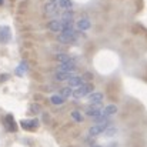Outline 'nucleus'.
I'll use <instances>...</instances> for the list:
<instances>
[{
  "label": "nucleus",
  "mask_w": 147,
  "mask_h": 147,
  "mask_svg": "<svg viewBox=\"0 0 147 147\" xmlns=\"http://www.w3.org/2000/svg\"><path fill=\"white\" fill-rule=\"evenodd\" d=\"M92 93H93V84L84 83L83 86H80V87H77L76 90H73V97L82 98V97H84V96L92 94Z\"/></svg>",
  "instance_id": "obj_1"
},
{
  "label": "nucleus",
  "mask_w": 147,
  "mask_h": 147,
  "mask_svg": "<svg viewBox=\"0 0 147 147\" xmlns=\"http://www.w3.org/2000/svg\"><path fill=\"white\" fill-rule=\"evenodd\" d=\"M57 40L63 45H69V43H74L77 40V33L76 32H61L57 36Z\"/></svg>",
  "instance_id": "obj_2"
},
{
  "label": "nucleus",
  "mask_w": 147,
  "mask_h": 147,
  "mask_svg": "<svg viewBox=\"0 0 147 147\" xmlns=\"http://www.w3.org/2000/svg\"><path fill=\"white\" fill-rule=\"evenodd\" d=\"M110 126V121H106V123H100V124H94L89 129V136L90 137H96V136H100L101 133L106 131V129Z\"/></svg>",
  "instance_id": "obj_3"
},
{
  "label": "nucleus",
  "mask_w": 147,
  "mask_h": 147,
  "mask_svg": "<svg viewBox=\"0 0 147 147\" xmlns=\"http://www.w3.org/2000/svg\"><path fill=\"white\" fill-rule=\"evenodd\" d=\"M11 40V30L9 26H0V43L7 45Z\"/></svg>",
  "instance_id": "obj_4"
},
{
  "label": "nucleus",
  "mask_w": 147,
  "mask_h": 147,
  "mask_svg": "<svg viewBox=\"0 0 147 147\" xmlns=\"http://www.w3.org/2000/svg\"><path fill=\"white\" fill-rule=\"evenodd\" d=\"M86 114H87L89 117H92V119H96V117H98V116H101V114H103V109H101L100 106H94V104H92V106H89V107H87Z\"/></svg>",
  "instance_id": "obj_5"
},
{
  "label": "nucleus",
  "mask_w": 147,
  "mask_h": 147,
  "mask_svg": "<svg viewBox=\"0 0 147 147\" xmlns=\"http://www.w3.org/2000/svg\"><path fill=\"white\" fill-rule=\"evenodd\" d=\"M76 70V61L71 59L67 63H60L59 64V71H66V73H73Z\"/></svg>",
  "instance_id": "obj_6"
},
{
  "label": "nucleus",
  "mask_w": 147,
  "mask_h": 147,
  "mask_svg": "<svg viewBox=\"0 0 147 147\" xmlns=\"http://www.w3.org/2000/svg\"><path fill=\"white\" fill-rule=\"evenodd\" d=\"M57 9H59L57 1H51V0H50L49 3L45 4V13L49 14V16H56V14H57Z\"/></svg>",
  "instance_id": "obj_7"
},
{
  "label": "nucleus",
  "mask_w": 147,
  "mask_h": 147,
  "mask_svg": "<svg viewBox=\"0 0 147 147\" xmlns=\"http://www.w3.org/2000/svg\"><path fill=\"white\" fill-rule=\"evenodd\" d=\"M76 27H77V30H80V32H86V30H89V29L92 27V23H90L89 19H80V20H77Z\"/></svg>",
  "instance_id": "obj_8"
},
{
  "label": "nucleus",
  "mask_w": 147,
  "mask_h": 147,
  "mask_svg": "<svg viewBox=\"0 0 147 147\" xmlns=\"http://www.w3.org/2000/svg\"><path fill=\"white\" fill-rule=\"evenodd\" d=\"M67 83H69V87H80V86H83L84 84V79L83 77H80V76H73L71 79H69L67 80Z\"/></svg>",
  "instance_id": "obj_9"
},
{
  "label": "nucleus",
  "mask_w": 147,
  "mask_h": 147,
  "mask_svg": "<svg viewBox=\"0 0 147 147\" xmlns=\"http://www.w3.org/2000/svg\"><path fill=\"white\" fill-rule=\"evenodd\" d=\"M89 101L94 106H100V103L103 101V93L100 92H93L92 94H89Z\"/></svg>",
  "instance_id": "obj_10"
},
{
  "label": "nucleus",
  "mask_w": 147,
  "mask_h": 147,
  "mask_svg": "<svg viewBox=\"0 0 147 147\" xmlns=\"http://www.w3.org/2000/svg\"><path fill=\"white\" fill-rule=\"evenodd\" d=\"M22 127L26 129V130H34L37 126H39V121L36 119H32V120H22Z\"/></svg>",
  "instance_id": "obj_11"
},
{
  "label": "nucleus",
  "mask_w": 147,
  "mask_h": 147,
  "mask_svg": "<svg viewBox=\"0 0 147 147\" xmlns=\"http://www.w3.org/2000/svg\"><path fill=\"white\" fill-rule=\"evenodd\" d=\"M47 29L51 32H56V33H61V22L60 20H50L49 24H47Z\"/></svg>",
  "instance_id": "obj_12"
},
{
  "label": "nucleus",
  "mask_w": 147,
  "mask_h": 147,
  "mask_svg": "<svg viewBox=\"0 0 147 147\" xmlns=\"http://www.w3.org/2000/svg\"><path fill=\"white\" fill-rule=\"evenodd\" d=\"M117 113V106L116 104H109V106H106L104 109H103V114L106 116V117H110V116H113V114H116Z\"/></svg>",
  "instance_id": "obj_13"
},
{
  "label": "nucleus",
  "mask_w": 147,
  "mask_h": 147,
  "mask_svg": "<svg viewBox=\"0 0 147 147\" xmlns=\"http://www.w3.org/2000/svg\"><path fill=\"white\" fill-rule=\"evenodd\" d=\"M26 71H27V64H26L24 61H22V63H20V64L16 67V70H14L16 76H19V77H23Z\"/></svg>",
  "instance_id": "obj_14"
},
{
  "label": "nucleus",
  "mask_w": 147,
  "mask_h": 147,
  "mask_svg": "<svg viewBox=\"0 0 147 147\" xmlns=\"http://www.w3.org/2000/svg\"><path fill=\"white\" fill-rule=\"evenodd\" d=\"M74 74L73 73H66V71H57L56 73V80H60V82H63V80H69V79H71Z\"/></svg>",
  "instance_id": "obj_15"
},
{
  "label": "nucleus",
  "mask_w": 147,
  "mask_h": 147,
  "mask_svg": "<svg viewBox=\"0 0 147 147\" xmlns=\"http://www.w3.org/2000/svg\"><path fill=\"white\" fill-rule=\"evenodd\" d=\"M6 126H7V130H10V131H16L17 130V127H16V123H14V120H13V117L11 116H6Z\"/></svg>",
  "instance_id": "obj_16"
},
{
  "label": "nucleus",
  "mask_w": 147,
  "mask_h": 147,
  "mask_svg": "<svg viewBox=\"0 0 147 147\" xmlns=\"http://www.w3.org/2000/svg\"><path fill=\"white\" fill-rule=\"evenodd\" d=\"M57 6L60 9H64V10H70L73 7V1L71 0H57Z\"/></svg>",
  "instance_id": "obj_17"
},
{
  "label": "nucleus",
  "mask_w": 147,
  "mask_h": 147,
  "mask_svg": "<svg viewBox=\"0 0 147 147\" xmlns=\"http://www.w3.org/2000/svg\"><path fill=\"white\" fill-rule=\"evenodd\" d=\"M74 13L71 10H64V13L61 14V20L60 22H73Z\"/></svg>",
  "instance_id": "obj_18"
},
{
  "label": "nucleus",
  "mask_w": 147,
  "mask_h": 147,
  "mask_svg": "<svg viewBox=\"0 0 147 147\" xmlns=\"http://www.w3.org/2000/svg\"><path fill=\"white\" fill-rule=\"evenodd\" d=\"M61 32H74L73 22H61Z\"/></svg>",
  "instance_id": "obj_19"
},
{
  "label": "nucleus",
  "mask_w": 147,
  "mask_h": 147,
  "mask_svg": "<svg viewBox=\"0 0 147 147\" xmlns=\"http://www.w3.org/2000/svg\"><path fill=\"white\" fill-rule=\"evenodd\" d=\"M60 96L63 98H67V97H70V96H73V89L71 87H63L61 90H60Z\"/></svg>",
  "instance_id": "obj_20"
},
{
  "label": "nucleus",
  "mask_w": 147,
  "mask_h": 147,
  "mask_svg": "<svg viewBox=\"0 0 147 147\" xmlns=\"http://www.w3.org/2000/svg\"><path fill=\"white\" fill-rule=\"evenodd\" d=\"M64 100H66V98H63L60 94H54V96H51V97H50V101H51L54 106H60V104H63V103H64Z\"/></svg>",
  "instance_id": "obj_21"
},
{
  "label": "nucleus",
  "mask_w": 147,
  "mask_h": 147,
  "mask_svg": "<svg viewBox=\"0 0 147 147\" xmlns=\"http://www.w3.org/2000/svg\"><path fill=\"white\" fill-rule=\"evenodd\" d=\"M56 60L60 61V63H67V61L71 60V57H70L69 54H66V53H59V54L56 56Z\"/></svg>",
  "instance_id": "obj_22"
},
{
  "label": "nucleus",
  "mask_w": 147,
  "mask_h": 147,
  "mask_svg": "<svg viewBox=\"0 0 147 147\" xmlns=\"http://www.w3.org/2000/svg\"><path fill=\"white\" fill-rule=\"evenodd\" d=\"M116 133H117V127H114V126H111V124H110V126L106 129L104 136H106V137H113Z\"/></svg>",
  "instance_id": "obj_23"
},
{
  "label": "nucleus",
  "mask_w": 147,
  "mask_h": 147,
  "mask_svg": "<svg viewBox=\"0 0 147 147\" xmlns=\"http://www.w3.org/2000/svg\"><path fill=\"white\" fill-rule=\"evenodd\" d=\"M71 117H73V120H74V121H77V123H82V121L84 120V117H83V114H82L80 111H77V110H74V111H71Z\"/></svg>",
  "instance_id": "obj_24"
},
{
  "label": "nucleus",
  "mask_w": 147,
  "mask_h": 147,
  "mask_svg": "<svg viewBox=\"0 0 147 147\" xmlns=\"http://www.w3.org/2000/svg\"><path fill=\"white\" fill-rule=\"evenodd\" d=\"M30 110H32L33 113H39V111H40V107H39V104H32Z\"/></svg>",
  "instance_id": "obj_25"
},
{
  "label": "nucleus",
  "mask_w": 147,
  "mask_h": 147,
  "mask_svg": "<svg viewBox=\"0 0 147 147\" xmlns=\"http://www.w3.org/2000/svg\"><path fill=\"white\" fill-rule=\"evenodd\" d=\"M84 79H93V74L92 73H86L84 74Z\"/></svg>",
  "instance_id": "obj_26"
},
{
  "label": "nucleus",
  "mask_w": 147,
  "mask_h": 147,
  "mask_svg": "<svg viewBox=\"0 0 147 147\" xmlns=\"http://www.w3.org/2000/svg\"><path fill=\"white\" fill-rule=\"evenodd\" d=\"M107 147H117V143H111V144H109Z\"/></svg>",
  "instance_id": "obj_27"
},
{
  "label": "nucleus",
  "mask_w": 147,
  "mask_h": 147,
  "mask_svg": "<svg viewBox=\"0 0 147 147\" xmlns=\"http://www.w3.org/2000/svg\"><path fill=\"white\" fill-rule=\"evenodd\" d=\"M92 147H103V146H98V144H92Z\"/></svg>",
  "instance_id": "obj_28"
},
{
  "label": "nucleus",
  "mask_w": 147,
  "mask_h": 147,
  "mask_svg": "<svg viewBox=\"0 0 147 147\" xmlns=\"http://www.w3.org/2000/svg\"><path fill=\"white\" fill-rule=\"evenodd\" d=\"M0 4H3V0H0Z\"/></svg>",
  "instance_id": "obj_29"
},
{
  "label": "nucleus",
  "mask_w": 147,
  "mask_h": 147,
  "mask_svg": "<svg viewBox=\"0 0 147 147\" xmlns=\"http://www.w3.org/2000/svg\"><path fill=\"white\" fill-rule=\"evenodd\" d=\"M51 1H57V0H51Z\"/></svg>",
  "instance_id": "obj_30"
}]
</instances>
